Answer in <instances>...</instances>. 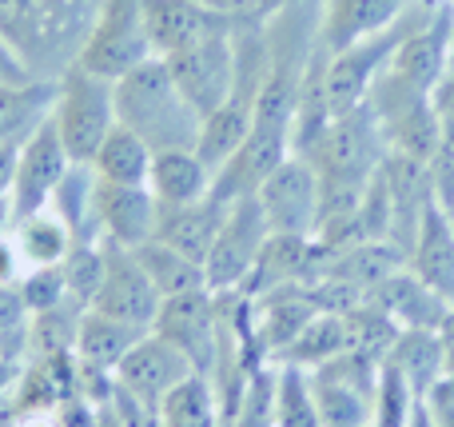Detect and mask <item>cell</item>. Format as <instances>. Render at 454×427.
<instances>
[{"instance_id":"obj_42","label":"cell","mask_w":454,"mask_h":427,"mask_svg":"<svg viewBox=\"0 0 454 427\" xmlns=\"http://www.w3.org/2000/svg\"><path fill=\"white\" fill-rule=\"evenodd\" d=\"M12 372H16V364H0V396H4V388L12 384Z\"/></svg>"},{"instance_id":"obj_3","label":"cell","mask_w":454,"mask_h":427,"mask_svg":"<svg viewBox=\"0 0 454 427\" xmlns=\"http://www.w3.org/2000/svg\"><path fill=\"white\" fill-rule=\"evenodd\" d=\"M434 8H439L434 0H415V4L407 8V16H399L391 28L375 32V36L359 40V44L343 48V52H327V100H331L335 116H347V112H355L367 100L371 84H375V76L391 64L395 48H399Z\"/></svg>"},{"instance_id":"obj_16","label":"cell","mask_w":454,"mask_h":427,"mask_svg":"<svg viewBox=\"0 0 454 427\" xmlns=\"http://www.w3.org/2000/svg\"><path fill=\"white\" fill-rule=\"evenodd\" d=\"M415 0H319V44L327 52L359 44L375 32L391 28Z\"/></svg>"},{"instance_id":"obj_31","label":"cell","mask_w":454,"mask_h":427,"mask_svg":"<svg viewBox=\"0 0 454 427\" xmlns=\"http://www.w3.org/2000/svg\"><path fill=\"white\" fill-rule=\"evenodd\" d=\"M383 140H387V152H403V156L431 168V160L442 148V128H439V116H434V104L427 100L419 108H411L407 116H399L395 124H387Z\"/></svg>"},{"instance_id":"obj_26","label":"cell","mask_w":454,"mask_h":427,"mask_svg":"<svg viewBox=\"0 0 454 427\" xmlns=\"http://www.w3.org/2000/svg\"><path fill=\"white\" fill-rule=\"evenodd\" d=\"M12 240L28 268H56V264L72 252V244H76L72 228L52 208H40V212L24 216L20 224H12Z\"/></svg>"},{"instance_id":"obj_22","label":"cell","mask_w":454,"mask_h":427,"mask_svg":"<svg viewBox=\"0 0 454 427\" xmlns=\"http://www.w3.org/2000/svg\"><path fill=\"white\" fill-rule=\"evenodd\" d=\"M144 336L148 332L128 328V324H120V320L104 316V312L88 308L84 320H80V332H76V360L88 368H100V372H116L120 360H124Z\"/></svg>"},{"instance_id":"obj_8","label":"cell","mask_w":454,"mask_h":427,"mask_svg":"<svg viewBox=\"0 0 454 427\" xmlns=\"http://www.w3.org/2000/svg\"><path fill=\"white\" fill-rule=\"evenodd\" d=\"M100 248H104V284H100V292H96L92 312H104V316L120 320V324H128V328L152 332L164 296L156 292V284H152L148 272L140 268L132 248H120V244H112V240H100Z\"/></svg>"},{"instance_id":"obj_34","label":"cell","mask_w":454,"mask_h":427,"mask_svg":"<svg viewBox=\"0 0 454 427\" xmlns=\"http://www.w3.org/2000/svg\"><path fill=\"white\" fill-rule=\"evenodd\" d=\"M60 272H64L68 300L88 312L104 284V248L100 244H72V252L60 260Z\"/></svg>"},{"instance_id":"obj_28","label":"cell","mask_w":454,"mask_h":427,"mask_svg":"<svg viewBox=\"0 0 454 427\" xmlns=\"http://www.w3.org/2000/svg\"><path fill=\"white\" fill-rule=\"evenodd\" d=\"M347 348H351L347 316H339V312H319V316H315L311 324L299 332V340L291 344V348L283 352L275 364H295V368H303V372H315V368L339 360Z\"/></svg>"},{"instance_id":"obj_44","label":"cell","mask_w":454,"mask_h":427,"mask_svg":"<svg viewBox=\"0 0 454 427\" xmlns=\"http://www.w3.org/2000/svg\"><path fill=\"white\" fill-rule=\"evenodd\" d=\"M450 64H454V36H450Z\"/></svg>"},{"instance_id":"obj_30","label":"cell","mask_w":454,"mask_h":427,"mask_svg":"<svg viewBox=\"0 0 454 427\" xmlns=\"http://www.w3.org/2000/svg\"><path fill=\"white\" fill-rule=\"evenodd\" d=\"M164 427H223L220 399L207 376H188L176 391H168L160 404Z\"/></svg>"},{"instance_id":"obj_27","label":"cell","mask_w":454,"mask_h":427,"mask_svg":"<svg viewBox=\"0 0 454 427\" xmlns=\"http://www.w3.org/2000/svg\"><path fill=\"white\" fill-rule=\"evenodd\" d=\"M132 252H136L140 268L148 272V280L156 284V292L164 296V300H172V296H188V292H207L204 264L188 260L184 252L168 248L164 240H148V244L132 248Z\"/></svg>"},{"instance_id":"obj_18","label":"cell","mask_w":454,"mask_h":427,"mask_svg":"<svg viewBox=\"0 0 454 427\" xmlns=\"http://www.w3.org/2000/svg\"><path fill=\"white\" fill-rule=\"evenodd\" d=\"M223 216H227V204L207 192V196L196 200V204L160 208V224H156V236L152 240H164L168 248L184 252L188 260L204 264L207 252H212V244H215V236H220V228H223Z\"/></svg>"},{"instance_id":"obj_39","label":"cell","mask_w":454,"mask_h":427,"mask_svg":"<svg viewBox=\"0 0 454 427\" xmlns=\"http://www.w3.org/2000/svg\"><path fill=\"white\" fill-rule=\"evenodd\" d=\"M20 144L24 140L0 144V200H8V192H12V176H16V156H20Z\"/></svg>"},{"instance_id":"obj_5","label":"cell","mask_w":454,"mask_h":427,"mask_svg":"<svg viewBox=\"0 0 454 427\" xmlns=\"http://www.w3.org/2000/svg\"><path fill=\"white\" fill-rule=\"evenodd\" d=\"M152 56H156V44H152L148 32L144 0H104L92 20V32H88L84 48L76 56V68L116 84L120 76L136 72Z\"/></svg>"},{"instance_id":"obj_20","label":"cell","mask_w":454,"mask_h":427,"mask_svg":"<svg viewBox=\"0 0 454 427\" xmlns=\"http://www.w3.org/2000/svg\"><path fill=\"white\" fill-rule=\"evenodd\" d=\"M215 172L200 160L196 148H168L152 156V172H148V192L156 196L160 208H180V204H196L212 192Z\"/></svg>"},{"instance_id":"obj_2","label":"cell","mask_w":454,"mask_h":427,"mask_svg":"<svg viewBox=\"0 0 454 427\" xmlns=\"http://www.w3.org/2000/svg\"><path fill=\"white\" fill-rule=\"evenodd\" d=\"M200 120L204 116L184 100L164 56H152L148 64L116 80V124L132 128L152 152L196 148Z\"/></svg>"},{"instance_id":"obj_6","label":"cell","mask_w":454,"mask_h":427,"mask_svg":"<svg viewBox=\"0 0 454 427\" xmlns=\"http://www.w3.org/2000/svg\"><path fill=\"white\" fill-rule=\"evenodd\" d=\"M267 240H271V224H267L255 196H243V200H235V204H227L223 228L204 260L207 292H215V296L243 292V284L251 280L259 256H263Z\"/></svg>"},{"instance_id":"obj_45","label":"cell","mask_w":454,"mask_h":427,"mask_svg":"<svg viewBox=\"0 0 454 427\" xmlns=\"http://www.w3.org/2000/svg\"><path fill=\"white\" fill-rule=\"evenodd\" d=\"M450 220H454V208H450Z\"/></svg>"},{"instance_id":"obj_40","label":"cell","mask_w":454,"mask_h":427,"mask_svg":"<svg viewBox=\"0 0 454 427\" xmlns=\"http://www.w3.org/2000/svg\"><path fill=\"white\" fill-rule=\"evenodd\" d=\"M407 427H439V423H434V415H431V407H427V399L415 407V415H411Z\"/></svg>"},{"instance_id":"obj_32","label":"cell","mask_w":454,"mask_h":427,"mask_svg":"<svg viewBox=\"0 0 454 427\" xmlns=\"http://www.w3.org/2000/svg\"><path fill=\"white\" fill-rule=\"evenodd\" d=\"M275 427H323L311 372L295 364H275Z\"/></svg>"},{"instance_id":"obj_13","label":"cell","mask_w":454,"mask_h":427,"mask_svg":"<svg viewBox=\"0 0 454 427\" xmlns=\"http://www.w3.org/2000/svg\"><path fill=\"white\" fill-rule=\"evenodd\" d=\"M112 376H116L120 391H128L132 399H140V404H148V407H160L168 391H176L188 376H196V368H192L188 360H184V352L172 348L164 336L148 332L120 360V368Z\"/></svg>"},{"instance_id":"obj_11","label":"cell","mask_w":454,"mask_h":427,"mask_svg":"<svg viewBox=\"0 0 454 427\" xmlns=\"http://www.w3.org/2000/svg\"><path fill=\"white\" fill-rule=\"evenodd\" d=\"M156 336H164L172 348L184 352L196 376H212L215 352H220V300L215 292H188L160 304Z\"/></svg>"},{"instance_id":"obj_21","label":"cell","mask_w":454,"mask_h":427,"mask_svg":"<svg viewBox=\"0 0 454 427\" xmlns=\"http://www.w3.org/2000/svg\"><path fill=\"white\" fill-rule=\"evenodd\" d=\"M331 120H335V112H331L327 100V48L315 44L311 64L303 72V84H299L295 116H291V156H303L331 128Z\"/></svg>"},{"instance_id":"obj_43","label":"cell","mask_w":454,"mask_h":427,"mask_svg":"<svg viewBox=\"0 0 454 427\" xmlns=\"http://www.w3.org/2000/svg\"><path fill=\"white\" fill-rule=\"evenodd\" d=\"M434 4H450L454 8V0H434Z\"/></svg>"},{"instance_id":"obj_15","label":"cell","mask_w":454,"mask_h":427,"mask_svg":"<svg viewBox=\"0 0 454 427\" xmlns=\"http://www.w3.org/2000/svg\"><path fill=\"white\" fill-rule=\"evenodd\" d=\"M92 216H96L100 240H112V244H120V248H140L156 236L160 204L148 188H128V184L96 180Z\"/></svg>"},{"instance_id":"obj_7","label":"cell","mask_w":454,"mask_h":427,"mask_svg":"<svg viewBox=\"0 0 454 427\" xmlns=\"http://www.w3.org/2000/svg\"><path fill=\"white\" fill-rule=\"evenodd\" d=\"M72 160L68 148L60 140V128H56L52 112L24 136L20 156H16V176H12V192H8V204H12V224H20L24 216L40 212V208L52 204L60 180L68 176Z\"/></svg>"},{"instance_id":"obj_19","label":"cell","mask_w":454,"mask_h":427,"mask_svg":"<svg viewBox=\"0 0 454 427\" xmlns=\"http://www.w3.org/2000/svg\"><path fill=\"white\" fill-rule=\"evenodd\" d=\"M371 304H379L399 328H427V332H439L447 312L454 308V304L442 300L431 284H423L411 268L391 272V276L375 288Z\"/></svg>"},{"instance_id":"obj_36","label":"cell","mask_w":454,"mask_h":427,"mask_svg":"<svg viewBox=\"0 0 454 427\" xmlns=\"http://www.w3.org/2000/svg\"><path fill=\"white\" fill-rule=\"evenodd\" d=\"M431 104H434V116H439V128H442V144H454V64L447 76L439 80V88L431 92Z\"/></svg>"},{"instance_id":"obj_10","label":"cell","mask_w":454,"mask_h":427,"mask_svg":"<svg viewBox=\"0 0 454 427\" xmlns=\"http://www.w3.org/2000/svg\"><path fill=\"white\" fill-rule=\"evenodd\" d=\"M271 236H315L319 232V176L303 156H287L255 192Z\"/></svg>"},{"instance_id":"obj_1","label":"cell","mask_w":454,"mask_h":427,"mask_svg":"<svg viewBox=\"0 0 454 427\" xmlns=\"http://www.w3.org/2000/svg\"><path fill=\"white\" fill-rule=\"evenodd\" d=\"M104 0H0V36L36 80H60L76 64Z\"/></svg>"},{"instance_id":"obj_35","label":"cell","mask_w":454,"mask_h":427,"mask_svg":"<svg viewBox=\"0 0 454 427\" xmlns=\"http://www.w3.org/2000/svg\"><path fill=\"white\" fill-rule=\"evenodd\" d=\"M16 296H20L28 316H40V312H52L56 304H64L68 300V288H64L60 264L56 268H28L16 280Z\"/></svg>"},{"instance_id":"obj_38","label":"cell","mask_w":454,"mask_h":427,"mask_svg":"<svg viewBox=\"0 0 454 427\" xmlns=\"http://www.w3.org/2000/svg\"><path fill=\"white\" fill-rule=\"evenodd\" d=\"M24 260L20 252H16V240L0 236V288H16V280L24 276Z\"/></svg>"},{"instance_id":"obj_23","label":"cell","mask_w":454,"mask_h":427,"mask_svg":"<svg viewBox=\"0 0 454 427\" xmlns=\"http://www.w3.org/2000/svg\"><path fill=\"white\" fill-rule=\"evenodd\" d=\"M391 360L407 384L415 388L419 399H427L434 391V384L447 376V356H442V340L439 332H427V328H403L399 340L391 348Z\"/></svg>"},{"instance_id":"obj_37","label":"cell","mask_w":454,"mask_h":427,"mask_svg":"<svg viewBox=\"0 0 454 427\" xmlns=\"http://www.w3.org/2000/svg\"><path fill=\"white\" fill-rule=\"evenodd\" d=\"M28 80H36V76L24 68V60L12 52V44L0 36V84H28Z\"/></svg>"},{"instance_id":"obj_14","label":"cell","mask_w":454,"mask_h":427,"mask_svg":"<svg viewBox=\"0 0 454 427\" xmlns=\"http://www.w3.org/2000/svg\"><path fill=\"white\" fill-rule=\"evenodd\" d=\"M144 12H148V32L156 56H172L180 48H192L200 40L223 36L235 32V24L243 16H227L220 8H207L204 0H144Z\"/></svg>"},{"instance_id":"obj_17","label":"cell","mask_w":454,"mask_h":427,"mask_svg":"<svg viewBox=\"0 0 454 427\" xmlns=\"http://www.w3.org/2000/svg\"><path fill=\"white\" fill-rule=\"evenodd\" d=\"M407 268L423 284H431L447 304H454V220L439 200H431V208L423 212V224H419L415 244H411V256H407Z\"/></svg>"},{"instance_id":"obj_29","label":"cell","mask_w":454,"mask_h":427,"mask_svg":"<svg viewBox=\"0 0 454 427\" xmlns=\"http://www.w3.org/2000/svg\"><path fill=\"white\" fill-rule=\"evenodd\" d=\"M311 391L323 427H371V399H375L371 391L331 372H311Z\"/></svg>"},{"instance_id":"obj_9","label":"cell","mask_w":454,"mask_h":427,"mask_svg":"<svg viewBox=\"0 0 454 427\" xmlns=\"http://www.w3.org/2000/svg\"><path fill=\"white\" fill-rule=\"evenodd\" d=\"M243 20H247V16H243ZM231 36L235 32H223V36L200 40V44L164 56L176 88H180L184 100H188L200 116H212L235 88V40Z\"/></svg>"},{"instance_id":"obj_24","label":"cell","mask_w":454,"mask_h":427,"mask_svg":"<svg viewBox=\"0 0 454 427\" xmlns=\"http://www.w3.org/2000/svg\"><path fill=\"white\" fill-rule=\"evenodd\" d=\"M152 156H156V152H152L132 128L116 124L108 132V140L100 144V152H96L92 172H96V180L128 184V188H148Z\"/></svg>"},{"instance_id":"obj_4","label":"cell","mask_w":454,"mask_h":427,"mask_svg":"<svg viewBox=\"0 0 454 427\" xmlns=\"http://www.w3.org/2000/svg\"><path fill=\"white\" fill-rule=\"evenodd\" d=\"M52 120L60 128V140L68 148L72 164H92L100 144L116 128V84L72 64L60 76Z\"/></svg>"},{"instance_id":"obj_12","label":"cell","mask_w":454,"mask_h":427,"mask_svg":"<svg viewBox=\"0 0 454 427\" xmlns=\"http://www.w3.org/2000/svg\"><path fill=\"white\" fill-rule=\"evenodd\" d=\"M450 36H454V8L439 4L399 48H395L387 76L399 80L407 92L431 96L439 88V80L450 72Z\"/></svg>"},{"instance_id":"obj_25","label":"cell","mask_w":454,"mask_h":427,"mask_svg":"<svg viewBox=\"0 0 454 427\" xmlns=\"http://www.w3.org/2000/svg\"><path fill=\"white\" fill-rule=\"evenodd\" d=\"M60 80H28V84H0V144L24 140L40 120L52 112Z\"/></svg>"},{"instance_id":"obj_33","label":"cell","mask_w":454,"mask_h":427,"mask_svg":"<svg viewBox=\"0 0 454 427\" xmlns=\"http://www.w3.org/2000/svg\"><path fill=\"white\" fill-rule=\"evenodd\" d=\"M419 404L423 399L415 396L407 376L391 360H383L379 364V380H375V399H371V427H407Z\"/></svg>"},{"instance_id":"obj_41","label":"cell","mask_w":454,"mask_h":427,"mask_svg":"<svg viewBox=\"0 0 454 427\" xmlns=\"http://www.w3.org/2000/svg\"><path fill=\"white\" fill-rule=\"evenodd\" d=\"M8 228H12V204L0 200V236H8Z\"/></svg>"}]
</instances>
